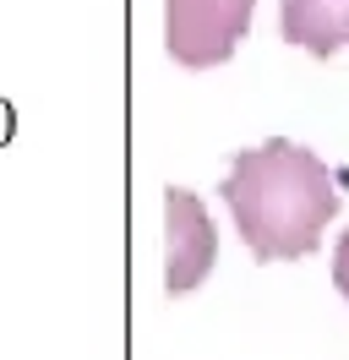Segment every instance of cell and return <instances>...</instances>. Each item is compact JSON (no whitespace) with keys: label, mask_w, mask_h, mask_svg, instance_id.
<instances>
[{"label":"cell","mask_w":349,"mask_h":360,"mask_svg":"<svg viewBox=\"0 0 349 360\" xmlns=\"http://www.w3.org/2000/svg\"><path fill=\"white\" fill-rule=\"evenodd\" d=\"M224 207L235 219V235L257 262H295L311 257L322 229L338 213V191L327 164L300 142H257L229 158L224 175Z\"/></svg>","instance_id":"obj_1"},{"label":"cell","mask_w":349,"mask_h":360,"mask_svg":"<svg viewBox=\"0 0 349 360\" xmlns=\"http://www.w3.org/2000/svg\"><path fill=\"white\" fill-rule=\"evenodd\" d=\"M284 39L317 60H333L349 44V0H279Z\"/></svg>","instance_id":"obj_4"},{"label":"cell","mask_w":349,"mask_h":360,"mask_svg":"<svg viewBox=\"0 0 349 360\" xmlns=\"http://www.w3.org/2000/svg\"><path fill=\"white\" fill-rule=\"evenodd\" d=\"M257 0H164V49L174 66H224L251 33Z\"/></svg>","instance_id":"obj_2"},{"label":"cell","mask_w":349,"mask_h":360,"mask_svg":"<svg viewBox=\"0 0 349 360\" xmlns=\"http://www.w3.org/2000/svg\"><path fill=\"white\" fill-rule=\"evenodd\" d=\"M333 284H338V295L349 300V229L338 235V251H333Z\"/></svg>","instance_id":"obj_5"},{"label":"cell","mask_w":349,"mask_h":360,"mask_svg":"<svg viewBox=\"0 0 349 360\" xmlns=\"http://www.w3.org/2000/svg\"><path fill=\"white\" fill-rule=\"evenodd\" d=\"M218 262L213 219L196 191L170 186L164 191V295H191Z\"/></svg>","instance_id":"obj_3"}]
</instances>
